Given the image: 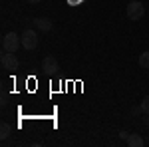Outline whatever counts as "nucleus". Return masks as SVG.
I'll use <instances>...</instances> for the list:
<instances>
[{"mask_svg":"<svg viewBox=\"0 0 149 147\" xmlns=\"http://www.w3.org/2000/svg\"><path fill=\"white\" fill-rule=\"evenodd\" d=\"M22 46V38L16 34V32H8V34H4L2 38V50L4 52H14L16 54V50Z\"/></svg>","mask_w":149,"mask_h":147,"instance_id":"nucleus-1","label":"nucleus"},{"mask_svg":"<svg viewBox=\"0 0 149 147\" xmlns=\"http://www.w3.org/2000/svg\"><path fill=\"white\" fill-rule=\"evenodd\" d=\"M125 14L129 20H133V22H137L141 20L143 16H145V6L141 4V0H133V2H129L125 8Z\"/></svg>","mask_w":149,"mask_h":147,"instance_id":"nucleus-2","label":"nucleus"},{"mask_svg":"<svg viewBox=\"0 0 149 147\" xmlns=\"http://www.w3.org/2000/svg\"><path fill=\"white\" fill-rule=\"evenodd\" d=\"M20 38H22V46L26 48V50H36L38 44H40L38 34H36L34 30H30V28H26L22 34H20Z\"/></svg>","mask_w":149,"mask_h":147,"instance_id":"nucleus-3","label":"nucleus"},{"mask_svg":"<svg viewBox=\"0 0 149 147\" xmlns=\"http://www.w3.org/2000/svg\"><path fill=\"white\" fill-rule=\"evenodd\" d=\"M0 62H2V68H4V70H10V72L18 70V64H20V62H18V58L14 56V52H4Z\"/></svg>","mask_w":149,"mask_h":147,"instance_id":"nucleus-4","label":"nucleus"},{"mask_svg":"<svg viewBox=\"0 0 149 147\" xmlns=\"http://www.w3.org/2000/svg\"><path fill=\"white\" fill-rule=\"evenodd\" d=\"M42 70L46 72V74H56L60 66H58V60L54 56H46L44 58V62H42Z\"/></svg>","mask_w":149,"mask_h":147,"instance_id":"nucleus-5","label":"nucleus"},{"mask_svg":"<svg viewBox=\"0 0 149 147\" xmlns=\"http://www.w3.org/2000/svg\"><path fill=\"white\" fill-rule=\"evenodd\" d=\"M32 24H34L40 32H50V30H52V26H54L50 18H34V20H32Z\"/></svg>","mask_w":149,"mask_h":147,"instance_id":"nucleus-6","label":"nucleus"},{"mask_svg":"<svg viewBox=\"0 0 149 147\" xmlns=\"http://www.w3.org/2000/svg\"><path fill=\"white\" fill-rule=\"evenodd\" d=\"M129 147H141L145 141H143V137L139 135V133H129V137H127V141H125Z\"/></svg>","mask_w":149,"mask_h":147,"instance_id":"nucleus-7","label":"nucleus"},{"mask_svg":"<svg viewBox=\"0 0 149 147\" xmlns=\"http://www.w3.org/2000/svg\"><path fill=\"white\" fill-rule=\"evenodd\" d=\"M10 133H12V127L6 123V121H2V123H0V137H2V139H8Z\"/></svg>","mask_w":149,"mask_h":147,"instance_id":"nucleus-8","label":"nucleus"},{"mask_svg":"<svg viewBox=\"0 0 149 147\" xmlns=\"http://www.w3.org/2000/svg\"><path fill=\"white\" fill-rule=\"evenodd\" d=\"M139 68L149 70V50L143 52V54H139Z\"/></svg>","mask_w":149,"mask_h":147,"instance_id":"nucleus-9","label":"nucleus"},{"mask_svg":"<svg viewBox=\"0 0 149 147\" xmlns=\"http://www.w3.org/2000/svg\"><path fill=\"white\" fill-rule=\"evenodd\" d=\"M141 111L149 113V95H145V98H143V102H141Z\"/></svg>","mask_w":149,"mask_h":147,"instance_id":"nucleus-10","label":"nucleus"},{"mask_svg":"<svg viewBox=\"0 0 149 147\" xmlns=\"http://www.w3.org/2000/svg\"><path fill=\"white\" fill-rule=\"evenodd\" d=\"M119 137H121L123 141H127V137H129V131H119Z\"/></svg>","mask_w":149,"mask_h":147,"instance_id":"nucleus-11","label":"nucleus"},{"mask_svg":"<svg viewBox=\"0 0 149 147\" xmlns=\"http://www.w3.org/2000/svg\"><path fill=\"white\" fill-rule=\"evenodd\" d=\"M30 4H40V0H28Z\"/></svg>","mask_w":149,"mask_h":147,"instance_id":"nucleus-12","label":"nucleus"}]
</instances>
